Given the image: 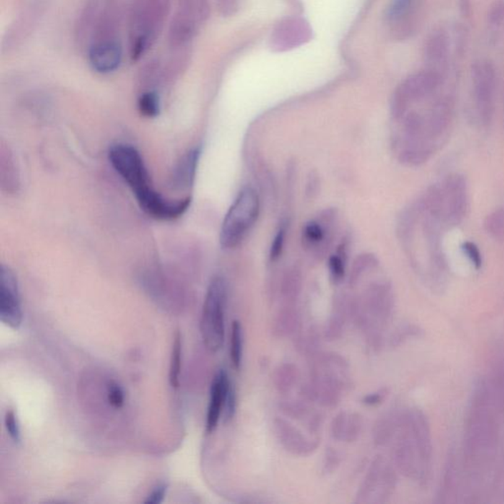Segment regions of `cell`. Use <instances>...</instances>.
Wrapping results in <instances>:
<instances>
[{"label":"cell","mask_w":504,"mask_h":504,"mask_svg":"<svg viewBox=\"0 0 504 504\" xmlns=\"http://www.w3.org/2000/svg\"><path fill=\"white\" fill-rule=\"evenodd\" d=\"M259 212L261 202L256 192L251 187L243 189L223 221L220 233L223 248L238 246L256 224Z\"/></svg>","instance_id":"obj_1"},{"label":"cell","mask_w":504,"mask_h":504,"mask_svg":"<svg viewBox=\"0 0 504 504\" xmlns=\"http://www.w3.org/2000/svg\"><path fill=\"white\" fill-rule=\"evenodd\" d=\"M226 301L225 281L216 277L208 287L200 323L204 344L212 353L218 352L224 344Z\"/></svg>","instance_id":"obj_2"},{"label":"cell","mask_w":504,"mask_h":504,"mask_svg":"<svg viewBox=\"0 0 504 504\" xmlns=\"http://www.w3.org/2000/svg\"><path fill=\"white\" fill-rule=\"evenodd\" d=\"M109 160L131 187L138 203L156 191L151 186L144 161L135 148L126 144L114 145L109 152Z\"/></svg>","instance_id":"obj_3"},{"label":"cell","mask_w":504,"mask_h":504,"mask_svg":"<svg viewBox=\"0 0 504 504\" xmlns=\"http://www.w3.org/2000/svg\"><path fill=\"white\" fill-rule=\"evenodd\" d=\"M467 206V184L462 176H450L441 186L433 187L430 211L443 224H460L466 215Z\"/></svg>","instance_id":"obj_4"},{"label":"cell","mask_w":504,"mask_h":504,"mask_svg":"<svg viewBox=\"0 0 504 504\" xmlns=\"http://www.w3.org/2000/svg\"><path fill=\"white\" fill-rule=\"evenodd\" d=\"M475 106L482 124L492 121L495 113V69L492 62L480 61L473 67Z\"/></svg>","instance_id":"obj_5"},{"label":"cell","mask_w":504,"mask_h":504,"mask_svg":"<svg viewBox=\"0 0 504 504\" xmlns=\"http://www.w3.org/2000/svg\"><path fill=\"white\" fill-rule=\"evenodd\" d=\"M0 319L5 326L12 329L19 328L23 321L16 277L4 265H2L0 270Z\"/></svg>","instance_id":"obj_6"},{"label":"cell","mask_w":504,"mask_h":504,"mask_svg":"<svg viewBox=\"0 0 504 504\" xmlns=\"http://www.w3.org/2000/svg\"><path fill=\"white\" fill-rule=\"evenodd\" d=\"M334 222V212L326 211L318 219L306 223L303 231V241L306 248L316 256L323 253L331 240Z\"/></svg>","instance_id":"obj_7"},{"label":"cell","mask_w":504,"mask_h":504,"mask_svg":"<svg viewBox=\"0 0 504 504\" xmlns=\"http://www.w3.org/2000/svg\"><path fill=\"white\" fill-rule=\"evenodd\" d=\"M122 49L121 44L114 40L100 41L89 51L90 66L101 74H111L121 64Z\"/></svg>","instance_id":"obj_8"},{"label":"cell","mask_w":504,"mask_h":504,"mask_svg":"<svg viewBox=\"0 0 504 504\" xmlns=\"http://www.w3.org/2000/svg\"><path fill=\"white\" fill-rule=\"evenodd\" d=\"M231 384L227 373L224 371H219L216 374L212 381L211 392H210V403L208 407L206 430L212 433L217 428L219 423L223 408H225L227 395L230 390Z\"/></svg>","instance_id":"obj_9"},{"label":"cell","mask_w":504,"mask_h":504,"mask_svg":"<svg viewBox=\"0 0 504 504\" xmlns=\"http://www.w3.org/2000/svg\"><path fill=\"white\" fill-rule=\"evenodd\" d=\"M200 155H201V152H200L199 148H194V149L188 151L181 158L173 171V176H171V186L173 188L184 191V189H188L193 184Z\"/></svg>","instance_id":"obj_10"},{"label":"cell","mask_w":504,"mask_h":504,"mask_svg":"<svg viewBox=\"0 0 504 504\" xmlns=\"http://www.w3.org/2000/svg\"><path fill=\"white\" fill-rule=\"evenodd\" d=\"M181 355H183V338L181 331H176L171 350L170 366V383L173 388L179 387V376L181 371Z\"/></svg>","instance_id":"obj_11"},{"label":"cell","mask_w":504,"mask_h":504,"mask_svg":"<svg viewBox=\"0 0 504 504\" xmlns=\"http://www.w3.org/2000/svg\"><path fill=\"white\" fill-rule=\"evenodd\" d=\"M243 357V330L241 324L235 321L232 326L231 334V360L236 370H238Z\"/></svg>","instance_id":"obj_12"},{"label":"cell","mask_w":504,"mask_h":504,"mask_svg":"<svg viewBox=\"0 0 504 504\" xmlns=\"http://www.w3.org/2000/svg\"><path fill=\"white\" fill-rule=\"evenodd\" d=\"M138 109L140 114L146 118H156L160 113V99L153 91L143 93L139 97Z\"/></svg>","instance_id":"obj_13"},{"label":"cell","mask_w":504,"mask_h":504,"mask_svg":"<svg viewBox=\"0 0 504 504\" xmlns=\"http://www.w3.org/2000/svg\"><path fill=\"white\" fill-rule=\"evenodd\" d=\"M485 227L495 240L504 241V209H498L488 216Z\"/></svg>","instance_id":"obj_14"},{"label":"cell","mask_w":504,"mask_h":504,"mask_svg":"<svg viewBox=\"0 0 504 504\" xmlns=\"http://www.w3.org/2000/svg\"><path fill=\"white\" fill-rule=\"evenodd\" d=\"M428 49H430V51H428L430 56H428L433 61L438 62V64L443 62L448 54V39L445 35L438 32L435 36H433Z\"/></svg>","instance_id":"obj_15"},{"label":"cell","mask_w":504,"mask_h":504,"mask_svg":"<svg viewBox=\"0 0 504 504\" xmlns=\"http://www.w3.org/2000/svg\"><path fill=\"white\" fill-rule=\"evenodd\" d=\"M329 271L335 282L341 281L346 271V248L345 246L338 249L336 253L329 258Z\"/></svg>","instance_id":"obj_16"},{"label":"cell","mask_w":504,"mask_h":504,"mask_svg":"<svg viewBox=\"0 0 504 504\" xmlns=\"http://www.w3.org/2000/svg\"><path fill=\"white\" fill-rule=\"evenodd\" d=\"M378 265V259L371 254H363L356 259L354 266L352 270V279H358L365 274L366 271H370Z\"/></svg>","instance_id":"obj_17"},{"label":"cell","mask_w":504,"mask_h":504,"mask_svg":"<svg viewBox=\"0 0 504 504\" xmlns=\"http://www.w3.org/2000/svg\"><path fill=\"white\" fill-rule=\"evenodd\" d=\"M286 225L283 224L277 231L276 235L273 238L271 248H270V258L271 261H277L282 254L283 248H284L286 240Z\"/></svg>","instance_id":"obj_18"},{"label":"cell","mask_w":504,"mask_h":504,"mask_svg":"<svg viewBox=\"0 0 504 504\" xmlns=\"http://www.w3.org/2000/svg\"><path fill=\"white\" fill-rule=\"evenodd\" d=\"M148 45H149V36H148V34H139L134 39L133 44H132L131 49L132 61H138L140 57L146 51Z\"/></svg>","instance_id":"obj_19"},{"label":"cell","mask_w":504,"mask_h":504,"mask_svg":"<svg viewBox=\"0 0 504 504\" xmlns=\"http://www.w3.org/2000/svg\"><path fill=\"white\" fill-rule=\"evenodd\" d=\"M4 423L5 428H6L7 433H9L10 438H11L15 443H20L21 433L19 423H18L17 417L14 411L10 410V411L6 413Z\"/></svg>","instance_id":"obj_20"},{"label":"cell","mask_w":504,"mask_h":504,"mask_svg":"<svg viewBox=\"0 0 504 504\" xmlns=\"http://www.w3.org/2000/svg\"><path fill=\"white\" fill-rule=\"evenodd\" d=\"M414 2L415 0H392L387 15L390 19H396L405 14Z\"/></svg>","instance_id":"obj_21"},{"label":"cell","mask_w":504,"mask_h":504,"mask_svg":"<svg viewBox=\"0 0 504 504\" xmlns=\"http://www.w3.org/2000/svg\"><path fill=\"white\" fill-rule=\"evenodd\" d=\"M108 400L114 408L119 409L124 404V393L121 386L116 383H111L108 387Z\"/></svg>","instance_id":"obj_22"},{"label":"cell","mask_w":504,"mask_h":504,"mask_svg":"<svg viewBox=\"0 0 504 504\" xmlns=\"http://www.w3.org/2000/svg\"><path fill=\"white\" fill-rule=\"evenodd\" d=\"M462 251H463L465 256H467V258L471 261V263L477 269H480L482 267V256H480V252L476 244L471 243V241H466L462 246Z\"/></svg>","instance_id":"obj_23"},{"label":"cell","mask_w":504,"mask_h":504,"mask_svg":"<svg viewBox=\"0 0 504 504\" xmlns=\"http://www.w3.org/2000/svg\"><path fill=\"white\" fill-rule=\"evenodd\" d=\"M168 485H160L153 490L152 493L146 500L145 503L146 504H160L163 503V498H165L166 493H167Z\"/></svg>","instance_id":"obj_24"},{"label":"cell","mask_w":504,"mask_h":504,"mask_svg":"<svg viewBox=\"0 0 504 504\" xmlns=\"http://www.w3.org/2000/svg\"><path fill=\"white\" fill-rule=\"evenodd\" d=\"M504 20V4L498 2L492 7L490 12V22L493 25H500Z\"/></svg>","instance_id":"obj_25"},{"label":"cell","mask_w":504,"mask_h":504,"mask_svg":"<svg viewBox=\"0 0 504 504\" xmlns=\"http://www.w3.org/2000/svg\"><path fill=\"white\" fill-rule=\"evenodd\" d=\"M318 176L316 173H311L308 178V183H306V194L313 197L318 192L319 181Z\"/></svg>","instance_id":"obj_26"}]
</instances>
